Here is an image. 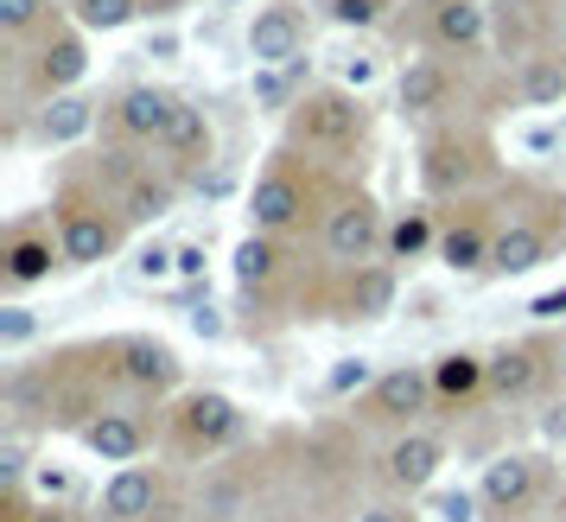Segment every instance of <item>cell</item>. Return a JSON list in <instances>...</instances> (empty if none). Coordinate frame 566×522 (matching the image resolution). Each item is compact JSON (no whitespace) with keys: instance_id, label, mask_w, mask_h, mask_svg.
Listing matches in <instances>:
<instances>
[{"instance_id":"obj_1","label":"cell","mask_w":566,"mask_h":522,"mask_svg":"<svg viewBox=\"0 0 566 522\" xmlns=\"http://www.w3.org/2000/svg\"><path fill=\"white\" fill-rule=\"evenodd\" d=\"M363 128H369V115L350 90H312L293 103V147H318V154H344V147H357Z\"/></svg>"},{"instance_id":"obj_2","label":"cell","mask_w":566,"mask_h":522,"mask_svg":"<svg viewBox=\"0 0 566 522\" xmlns=\"http://www.w3.org/2000/svg\"><path fill=\"white\" fill-rule=\"evenodd\" d=\"M242 434V415H235L230 395H185L179 415H172V440H179V452H191V459H205V452H223V446Z\"/></svg>"},{"instance_id":"obj_3","label":"cell","mask_w":566,"mask_h":522,"mask_svg":"<svg viewBox=\"0 0 566 522\" xmlns=\"http://www.w3.org/2000/svg\"><path fill=\"white\" fill-rule=\"evenodd\" d=\"M388 242V223L382 210H376V198H344V205L325 217V255L344 261V268H369V255Z\"/></svg>"},{"instance_id":"obj_4","label":"cell","mask_w":566,"mask_h":522,"mask_svg":"<svg viewBox=\"0 0 566 522\" xmlns=\"http://www.w3.org/2000/svg\"><path fill=\"white\" fill-rule=\"evenodd\" d=\"M172 115H179V96H166V90H154V83H134V90H122V96H115V108H108L115 134H122V140H134V147H159V140H166V128H172Z\"/></svg>"},{"instance_id":"obj_5","label":"cell","mask_w":566,"mask_h":522,"mask_svg":"<svg viewBox=\"0 0 566 522\" xmlns=\"http://www.w3.org/2000/svg\"><path fill=\"white\" fill-rule=\"evenodd\" d=\"M115 242H122V223L108 217L103 205H71L64 210V223H57V249L71 268H96V261L115 255Z\"/></svg>"},{"instance_id":"obj_6","label":"cell","mask_w":566,"mask_h":522,"mask_svg":"<svg viewBox=\"0 0 566 522\" xmlns=\"http://www.w3.org/2000/svg\"><path fill=\"white\" fill-rule=\"evenodd\" d=\"M427 401H433V369L420 364H401L376 376V389H369V415L388 420V427H413V420L427 415Z\"/></svg>"},{"instance_id":"obj_7","label":"cell","mask_w":566,"mask_h":522,"mask_svg":"<svg viewBox=\"0 0 566 522\" xmlns=\"http://www.w3.org/2000/svg\"><path fill=\"white\" fill-rule=\"evenodd\" d=\"M249 217H255L261 236H286L306 223V179H293V173H261L255 179V198H249Z\"/></svg>"},{"instance_id":"obj_8","label":"cell","mask_w":566,"mask_h":522,"mask_svg":"<svg viewBox=\"0 0 566 522\" xmlns=\"http://www.w3.org/2000/svg\"><path fill=\"white\" fill-rule=\"evenodd\" d=\"M300 52H306V27H300L293 7H261L255 20H249V58H255V71H286Z\"/></svg>"},{"instance_id":"obj_9","label":"cell","mask_w":566,"mask_h":522,"mask_svg":"<svg viewBox=\"0 0 566 522\" xmlns=\"http://www.w3.org/2000/svg\"><path fill=\"white\" fill-rule=\"evenodd\" d=\"M439 466H446V446H439V434H427V427H408L401 440L388 446V459H382V478L395 484V491H427L439 478Z\"/></svg>"},{"instance_id":"obj_10","label":"cell","mask_w":566,"mask_h":522,"mask_svg":"<svg viewBox=\"0 0 566 522\" xmlns=\"http://www.w3.org/2000/svg\"><path fill=\"white\" fill-rule=\"evenodd\" d=\"M166 497V478L154 466H122L103 484V522H147Z\"/></svg>"},{"instance_id":"obj_11","label":"cell","mask_w":566,"mask_h":522,"mask_svg":"<svg viewBox=\"0 0 566 522\" xmlns=\"http://www.w3.org/2000/svg\"><path fill=\"white\" fill-rule=\"evenodd\" d=\"M115 369H122V383H134V389H172L179 383V351L159 338H122L115 344Z\"/></svg>"},{"instance_id":"obj_12","label":"cell","mask_w":566,"mask_h":522,"mask_svg":"<svg viewBox=\"0 0 566 522\" xmlns=\"http://www.w3.org/2000/svg\"><path fill=\"white\" fill-rule=\"evenodd\" d=\"M541 484V466L528 459V452H503L496 466H484V503L496 510V516H515V510H528V497H535Z\"/></svg>"},{"instance_id":"obj_13","label":"cell","mask_w":566,"mask_h":522,"mask_svg":"<svg viewBox=\"0 0 566 522\" xmlns=\"http://www.w3.org/2000/svg\"><path fill=\"white\" fill-rule=\"evenodd\" d=\"M64 261L52 236H32V230H13L7 236V255H0V281L20 293V288H39V281H52V268Z\"/></svg>"},{"instance_id":"obj_14","label":"cell","mask_w":566,"mask_h":522,"mask_svg":"<svg viewBox=\"0 0 566 522\" xmlns=\"http://www.w3.org/2000/svg\"><path fill=\"white\" fill-rule=\"evenodd\" d=\"M484 7L478 0H439L433 7V20H427V39H433L439 52H478L484 45Z\"/></svg>"},{"instance_id":"obj_15","label":"cell","mask_w":566,"mask_h":522,"mask_svg":"<svg viewBox=\"0 0 566 522\" xmlns=\"http://www.w3.org/2000/svg\"><path fill=\"white\" fill-rule=\"evenodd\" d=\"M446 96H452V71H446L439 58H413L408 71H401V83H395L401 115H439Z\"/></svg>"},{"instance_id":"obj_16","label":"cell","mask_w":566,"mask_h":522,"mask_svg":"<svg viewBox=\"0 0 566 522\" xmlns=\"http://www.w3.org/2000/svg\"><path fill=\"white\" fill-rule=\"evenodd\" d=\"M83 446H90L103 466H134L140 446H147V427L134 415H96V420H83Z\"/></svg>"},{"instance_id":"obj_17","label":"cell","mask_w":566,"mask_h":522,"mask_svg":"<svg viewBox=\"0 0 566 522\" xmlns=\"http://www.w3.org/2000/svg\"><path fill=\"white\" fill-rule=\"evenodd\" d=\"M541 261H547V230L541 223H510L490 242V274H528Z\"/></svg>"},{"instance_id":"obj_18","label":"cell","mask_w":566,"mask_h":522,"mask_svg":"<svg viewBox=\"0 0 566 522\" xmlns=\"http://www.w3.org/2000/svg\"><path fill=\"white\" fill-rule=\"evenodd\" d=\"M478 389H490V364L478 351H446L433 364V395L439 401H471Z\"/></svg>"},{"instance_id":"obj_19","label":"cell","mask_w":566,"mask_h":522,"mask_svg":"<svg viewBox=\"0 0 566 522\" xmlns=\"http://www.w3.org/2000/svg\"><path fill=\"white\" fill-rule=\"evenodd\" d=\"M478 147H471V140H459V134H446V140H433V147H427V185H433V191H459V185H471L478 179Z\"/></svg>"},{"instance_id":"obj_20","label":"cell","mask_w":566,"mask_h":522,"mask_svg":"<svg viewBox=\"0 0 566 522\" xmlns=\"http://www.w3.org/2000/svg\"><path fill=\"white\" fill-rule=\"evenodd\" d=\"M388 261H420L427 249H439V230H433V210L427 205H408L395 223H388Z\"/></svg>"},{"instance_id":"obj_21","label":"cell","mask_w":566,"mask_h":522,"mask_svg":"<svg viewBox=\"0 0 566 522\" xmlns=\"http://www.w3.org/2000/svg\"><path fill=\"white\" fill-rule=\"evenodd\" d=\"M83 71H90V58H83V39H77V32H57L52 45L39 52V83H45L52 96H64V90H71Z\"/></svg>"},{"instance_id":"obj_22","label":"cell","mask_w":566,"mask_h":522,"mask_svg":"<svg viewBox=\"0 0 566 522\" xmlns=\"http://www.w3.org/2000/svg\"><path fill=\"white\" fill-rule=\"evenodd\" d=\"M515 96L528 108H560L566 103V58H528L522 77H515Z\"/></svg>"},{"instance_id":"obj_23","label":"cell","mask_w":566,"mask_h":522,"mask_svg":"<svg viewBox=\"0 0 566 522\" xmlns=\"http://www.w3.org/2000/svg\"><path fill=\"white\" fill-rule=\"evenodd\" d=\"M490 242L496 236H484V223H452V230L439 236V261L452 274H478V268H490Z\"/></svg>"},{"instance_id":"obj_24","label":"cell","mask_w":566,"mask_h":522,"mask_svg":"<svg viewBox=\"0 0 566 522\" xmlns=\"http://www.w3.org/2000/svg\"><path fill=\"white\" fill-rule=\"evenodd\" d=\"M166 154H172V166H198V159H210V122L205 108H185L172 115V128H166V140H159Z\"/></svg>"},{"instance_id":"obj_25","label":"cell","mask_w":566,"mask_h":522,"mask_svg":"<svg viewBox=\"0 0 566 522\" xmlns=\"http://www.w3.org/2000/svg\"><path fill=\"white\" fill-rule=\"evenodd\" d=\"M535 376H541V357L535 351H522V344L490 357V395H503V401H510V395H528L535 389Z\"/></svg>"},{"instance_id":"obj_26","label":"cell","mask_w":566,"mask_h":522,"mask_svg":"<svg viewBox=\"0 0 566 522\" xmlns=\"http://www.w3.org/2000/svg\"><path fill=\"white\" fill-rule=\"evenodd\" d=\"M274 274H281V249H274V236H261V230L242 236V249H235V281L255 293V288H268Z\"/></svg>"},{"instance_id":"obj_27","label":"cell","mask_w":566,"mask_h":522,"mask_svg":"<svg viewBox=\"0 0 566 522\" xmlns=\"http://www.w3.org/2000/svg\"><path fill=\"white\" fill-rule=\"evenodd\" d=\"M395 306V268H357V288H350V313L357 319H382Z\"/></svg>"},{"instance_id":"obj_28","label":"cell","mask_w":566,"mask_h":522,"mask_svg":"<svg viewBox=\"0 0 566 522\" xmlns=\"http://www.w3.org/2000/svg\"><path fill=\"white\" fill-rule=\"evenodd\" d=\"M83 128H90V103H83V96H71V90H64V96H52V103H45V115H39V134H45L52 147L77 140Z\"/></svg>"},{"instance_id":"obj_29","label":"cell","mask_w":566,"mask_h":522,"mask_svg":"<svg viewBox=\"0 0 566 522\" xmlns=\"http://www.w3.org/2000/svg\"><path fill=\"white\" fill-rule=\"evenodd\" d=\"M140 20V0H77V27L83 32H122Z\"/></svg>"},{"instance_id":"obj_30","label":"cell","mask_w":566,"mask_h":522,"mask_svg":"<svg viewBox=\"0 0 566 522\" xmlns=\"http://www.w3.org/2000/svg\"><path fill=\"white\" fill-rule=\"evenodd\" d=\"M166 210H172V185H166V179H140V185H134V191H128V217H134V223H154V217H166Z\"/></svg>"},{"instance_id":"obj_31","label":"cell","mask_w":566,"mask_h":522,"mask_svg":"<svg viewBox=\"0 0 566 522\" xmlns=\"http://www.w3.org/2000/svg\"><path fill=\"white\" fill-rule=\"evenodd\" d=\"M134 274H140V281H179V249H166V242H147V249L134 255Z\"/></svg>"},{"instance_id":"obj_32","label":"cell","mask_w":566,"mask_h":522,"mask_svg":"<svg viewBox=\"0 0 566 522\" xmlns=\"http://www.w3.org/2000/svg\"><path fill=\"white\" fill-rule=\"evenodd\" d=\"M7 522H83L71 503H39V510H27V497L13 491L7 497Z\"/></svg>"},{"instance_id":"obj_33","label":"cell","mask_w":566,"mask_h":522,"mask_svg":"<svg viewBox=\"0 0 566 522\" xmlns=\"http://www.w3.org/2000/svg\"><path fill=\"white\" fill-rule=\"evenodd\" d=\"M325 13H332L337 27H376L382 20V0H325Z\"/></svg>"},{"instance_id":"obj_34","label":"cell","mask_w":566,"mask_h":522,"mask_svg":"<svg viewBox=\"0 0 566 522\" xmlns=\"http://www.w3.org/2000/svg\"><path fill=\"white\" fill-rule=\"evenodd\" d=\"M39 13H45V0H0V32H32L39 27Z\"/></svg>"},{"instance_id":"obj_35","label":"cell","mask_w":566,"mask_h":522,"mask_svg":"<svg viewBox=\"0 0 566 522\" xmlns=\"http://www.w3.org/2000/svg\"><path fill=\"white\" fill-rule=\"evenodd\" d=\"M363 383H369V364H363V357H344V364L325 376V389L332 395H350V389H363Z\"/></svg>"},{"instance_id":"obj_36","label":"cell","mask_w":566,"mask_h":522,"mask_svg":"<svg viewBox=\"0 0 566 522\" xmlns=\"http://www.w3.org/2000/svg\"><path fill=\"white\" fill-rule=\"evenodd\" d=\"M32 338V313L27 306H7L0 313V344H27Z\"/></svg>"},{"instance_id":"obj_37","label":"cell","mask_w":566,"mask_h":522,"mask_svg":"<svg viewBox=\"0 0 566 522\" xmlns=\"http://www.w3.org/2000/svg\"><path fill=\"white\" fill-rule=\"evenodd\" d=\"M286 71H293V64H286ZM286 71H261L255 96H261L268 108H281V103H286V90H293V77H286Z\"/></svg>"},{"instance_id":"obj_38","label":"cell","mask_w":566,"mask_h":522,"mask_svg":"<svg viewBox=\"0 0 566 522\" xmlns=\"http://www.w3.org/2000/svg\"><path fill=\"white\" fill-rule=\"evenodd\" d=\"M433 510H439V522H471V497L464 491H439Z\"/></svg>"},{"instance_id":"obj_39","label":"cell","mask_w":566,"mask_h":522,"mask_svg":"<svg viewBox=\"0 0 566 522\" xmlns=\"http://www.w3.org/2000/svg\"><path fill=\"white\" fill-rule=\"evenodd\" d=\"M179 281H205V242H179Z\"/></svg>"},{"instance_id":"obj_40","label":"cell","mask_w":566,"mask_h":522,"mask_svg":"<svg viewBox=\"0 0 566 522\" xmlns=\"http://www.w3.org/2000/svg\"><path fill=\"white\" fill-rule=\"evenodd\" d=\"M528 319H566V288H554V293H541L535 306H528Z\"/></svg>"},{"instance_id":"obj_41","label":"cell","mask_w":566,"mask_h":522,"mask_svg":"<svg viewBox=\"0 0 566 522\" xmlns=\"http://www.w3.org/2000/svg\"><path fill=\"white\" fill-rule=\"evenodd\" d=\"M191 332H198V338H217V332H223V319L210 313V306H191Z\"/></svg>"},{"instance_id":"obj_42","label":"cell","mask_w":566,"mask_h":522,"mask_svg":"<svg viewBox=\"0 0 566 522\" xmlns=\"http://www.w3.org/2000/svg\"><path fill=\"white\" fill-rule=\"evenodd\" d=\"M64 491H71V478H64V471H39V497H45V503L64 497Z\"/></svg>"},{"instance_id":"obj_43","label":"cell","mask_w":566,"mask_h":522,"mask_svg":"<svg viewBox=\"0 0 566 522\" xmlns=\"http://www.w3.org/2000/svg\"><path fill=\"white\" fill-rule=\"evenodd\" d=\"M344 77H350V83H357V90H363V83L376 77V64H369V58H350V71H344Z\"/></svg>"},{"instance_id":"obj_44","label":"cell","mask_w":566,"mask_h":522,"mask_svg":"<svg viewBox=\"0 0 566 522\" xmlns=\"http://www.w3.org/2000/svg\"><path fill=\"white\" fill-rule=\"evenodd\" d=\"M357 522H413V516H408V510H363Z\"/></svg>"}]
</instances>
